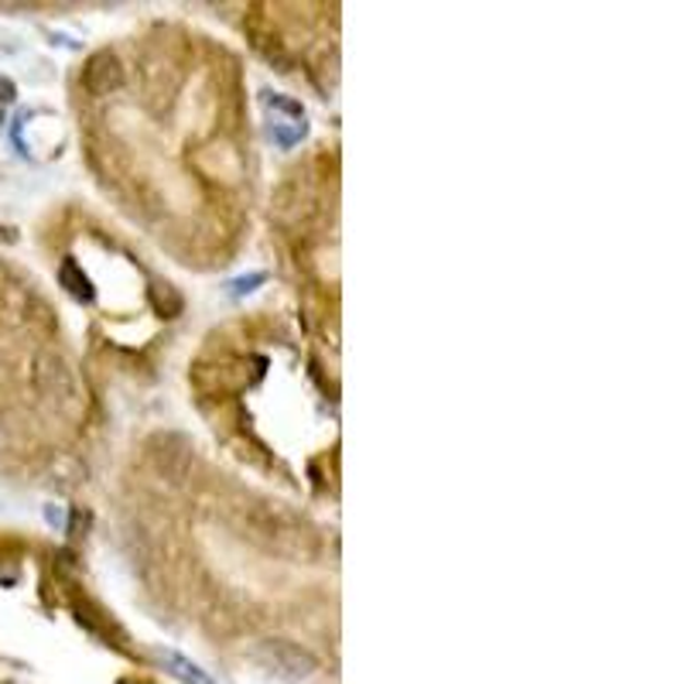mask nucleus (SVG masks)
I'll use <instances>...</instances> for the list:
<instances>
[{"mask_svg":"<svg viewBox=\"0 0 684 684\" xmlns=\"http://www.w3.org/2000/svg\"><path fill=\"white\" fill-rule=\"evenodd\" d=\"M251 661L285 684H301L305 677H312L318 671V657L312 650H305L301 644L281 640V637H267L251 650Z\"/></svg>","mask_w":684,"mask_h":684,"instance_id":"obj_1","label":"nucleus"},{"mask_svg":"<svg viewBox=\"0 0 684 684\" xmlns=\"http://www.w3.org/2000/svg\"><path fill=\"white\" fill-rule=\"evenodd\" d=\"M32 380H35V391L48 404H55L59 410H76V404H79V380H76L72 367L62 360L59 352H42L35 360Z\"/></svg>","mask_w":684,"mask_h":684,"instance_id":"obj_2","label":"nucleus"},{"mask_svg":"<svg viewBox=\"0 0 684 684\" xmlns=\"http://www.w3.org/2000/svg\"><path fill=\"white\" fill-rule=\"evenodd\" d=\"M82 90L96 100H106L124 90V62L117 59V51L100 48L90 55L86 66H82Z\"/></svg>","mask_w":684,"mask_h":684,"instance_id":"obj_3","label":"nucleus"},{"mask_svg":"<svg viewBox=\"0 0 684 684\" xmlns=\"http://www.w3.org/2000/svg\"><path fill=\"white\" fill-rule=\"evenodd\" d=\"M42 301L27 291L11 270H0V322L8 325H24L35 322V309Z\"/></svg>","mask_w":684,"mask_h":684,"instance_id":"obj_4","label":"nucleus"},{"mask_svg":"<svg viewBox=\"0 0 684 684\" xmlns=\"http://www.w3.org/2000/svg\"><path fill=\"white\" fill-rule=\"evenodd\" d=\"M151 459L158 465V473L172 476V479H182L188 473L192 449H188L185 438H178V434H158L151 442Z\"/></svg>","mask_w":684,"mask_h":684,"instance_id":"obj_5","label":"nucleus"},{"mask_svg":"<svg viewBox=\"0 0 684 684\" xmlns=\"http://www.w3.org/2000/svg\"><path fill=\"white\" fill-rule=\"evenodd\" d=\"M158 657H161V664H164V671H169L175 681H182V684H216L212 677H209V671H202L196 661H188V657H182L178 650H158Z\"/></svg>","mask_w":684,"mask_h":684,"instance_id":"obj_6","label":"nucleus"},{"mask_svg":"<svg viewBox=\"0 0 684 684\" xmlns=\"http://www.w3.org/2000/svg\"><path fill=\"white\" fill-rule=\"evenodd\" d=\"M59 285L76 298V301H82V305H90V301L96 298V291H93V281H90V274L82 270L72 257H66L62 264H59Z\"/></svg>","mask_w":684,"mask_h":684,"instance_id":"obj_7","label":"nucleus"},{"mask_svg":"<svg viewBox=\"0 0 684 684\" xmlns=\"http://www.w3.org/2000/svg\"><path fill=\"white\" fill-rule=\"evenodd\" d=\"M251 38H254V48L264 55L267 62H274L281 72H288L291 59H288V51H285V42L278 38V32H264V27L257 21H251Z\"/></svg>","mask_w":684,"mask_h":684,"instance_id":"obj_8","label":"nucleus"},{"mask_svg":"<svg viewBox=\"0 0 684 684\" xmlns=\"http://www.w3.org/2000/svg\"><path fill=\"white\" fill-rule=\"evenodd\" d=\"M148 294H151V305H154V312H158L161 318H178L182 309H185L182 294H178L172 285H154Z\"/></svg>","mask_w":684,"mask_h":684,"instance_id":"obj_9","label":"nucleus"},{"mask_svg":"<svg viewBox=\"0 0 684 684\" xmlns=\"http://www.w3.org/2000/svg\"><path fill=\"white\" fill-rule=\"evenodd\" d=\"M264 103H267V109L288 114L294 124H305V106H301L298 100H291V96H285V93H264Z\"/></svg>","mask_w":684,"mask_h":684,"instance_id":"obj_10","label":"nucleus"},{"mask_svg":"<svg viewBox=\"0 0 684 684\" xmlns=\"http://www.w3.org/2000/svg\"><path fill=\"white\" fill-rule=\"evenodd\" d=\"M260 285H267V274H264V270H251V274H243V278H233V281L227 285V291H230L233 298H243V294H254Z\"/></svg>","mask_w":684,"mask_h":684,"instance_id":"obj_11","label":"nucleus"},{"mask_svg":"<svg viewBox=\"0 0 684 684\" xmlns=\"http://www.w3.org/2000/svg\"><path fill=\"white\" fill-rule=\"evenodd\" d=\"M14 100H18V86L8 76H0V103H14Z\"/></svg>","mask_w":684,"mask_h":684,"instance_id":"obj_12","label":"nucleus"},{"mask_svg":"<svg viewBox=\"0 0 684 684\" xmlns=\"http://www.w3.org/2000/svg\"><path fill=\"white\" fill-rule=\"evenodd\" d=\"M51 524H62V513H59V507H48V513H45Z\"/></svg>","mask_w":684,"mask_h":684,"instance_id":"obj_13","label":"nucleus"},{"mask_svg":"<svg viewBox=\"0 0 684 684\" xmlns=\"http://www.w3.org/2000/svg\"><path fill=\"white\" fill-rule=\"evenodd\" d=\"M0 240H4V243H14V240H18V233H14V230H8V227H0Z\"/></svg>","mask_w":684,"mask_h":684,"instance_id":"obj_14","label":"nucleus"}]
</instances>
